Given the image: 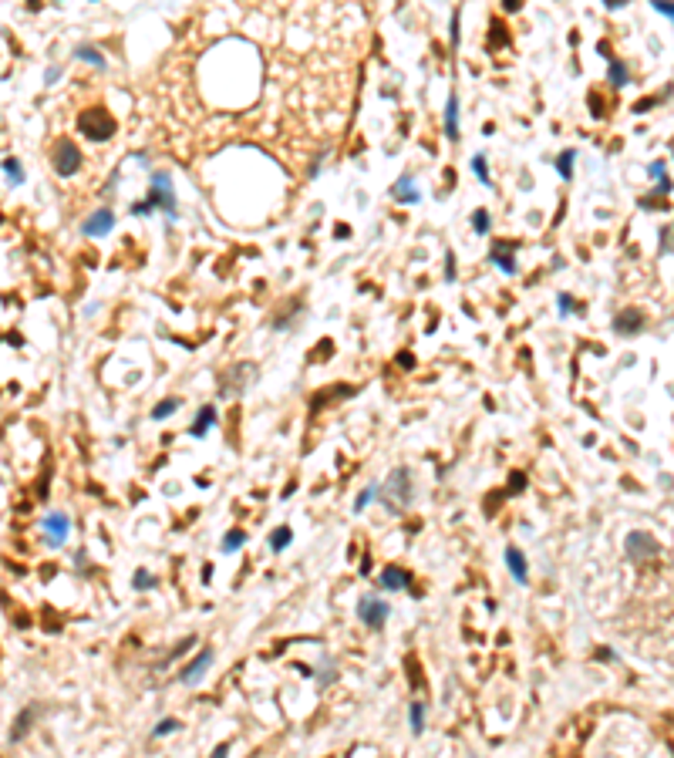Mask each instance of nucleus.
<instances>
[{"label":"nucleus","mask_w":674,"mask_h":758,"mask_svg":"<svg viewBox=\"0 0 674 758\" xmlns=\"http://www.w3.org/2000/svg\"><path fill=\"white\" fill-rule=\"evenodd\" d=\"M212 657H216L212 651H199V654H196V657H192V660L182 667V674H179L182 684H189V687H192V684H199V681H203V674L209 671V664H212Z\"/></svg>","instance_id":"nucleus-12"},{"label":"nucleus","mask_w":674,"mask_h":758,"mask_svg":"<svg viewBox=\"0 0 674 758\" xmlns=\"http://www.w3.org/2000/svg\"><path fill=\"white\" fill-rule=\"evenodd\" d=\"M459 21H462V10L455 7V10H452V24H448V41H452V48H459V41H462V30H459Z\"/></svg>","instance_id":"nucleus-31"},{"label":"nucleus","mask_w":674,"mask_h":758,"mask_svg":"<svg viewBox=\"0 0 674 758\" xmlns=\"http://www.w3.org/2000/svg\"><path fill=\"white\" fill-rule=\"evenodd\" d=\"M51 165H54V172L57 176H75L81 169V149L71 142V138H57V145H54V152H51Z\"/></svg>","instance_id":"nucleus-5"},{"label":"nucleus","mask_w":674,"mask_h":758,"mask_svg":"<svg viewBox=\"0 0 674 758\" xmlns=\"http://www.w3.org/2000/svg\"><path fill=\"white\" fill-rule=\"evenodd\" d=\"M657 553H661V543H657L650 533H644V529H637V533H630V536H627V556H630L634 563L654 560Z\"/></svg>","instance_id":"nucleus-7"},{"label":"nucleus","mask_w":674,"mask_h":758,"mask_svg":"<svg viewBox=\"0 0 674 758\" xmlns=\"http://www.w3.org/2000/svg\"><path fill=\"white\" fill-rule=\"evenodd\" d=\"M445 280H455V253H445Z\"/></svg>","instance_id":"nucleus-38"},{"label":"nucleus","mask_w":674,"mask_h":758,"mask_svg":"<svg viewBox=\"0 0 674 758\" xmlns=\"http://www.w3.org/2000/svg\"><path fill=\"white\" fill-rule=\"evenodd\" d=\"M378 496H381V486H367L364 492H358V499H354V506H351V509H354V512H364V509H367V506H371Z\"/></svg>","instance_id":"nucleus-30"},{"label":"nucleus","mask_w":674,"mask_h":758,"mask_svg":"<svg viewBox=\"0 0 674 758\" xmlns=\"http://www.w3.org/2000/svg\"><path fill=\"white\" fill-rule=\"evenodd\" d=\"M290 539H293V529H290V526H277V529L270 533V549L280 553V549L290 546Z\"/></svg>","instance_id":"nucleus-24"},{"label":"nucleus","mask_w":674,"mask_h":758,"mask_svg":"<svg viewBox=\"0 0 674 758\" xmlns=\"http://www.w3.org/2000/svg\"><path fill=\"white\" fill-rule=\"evenodd\" d=\"M502 7H506V14H519V10H522V3H519V0H506Z\"/></svg>","instance_id":"nucleus-39"},{"label":"nucleus","mask_w":674,"mask_h":758,"mask_svg":"<svg viewBox=\"0 0 674 758\" xmlns=\"http://www.w3.org/2000/svg\"><path fill=\"white\" fill-rule=\"evenodd\" d=\"M502 556H506L509 576H513L516 583H526V580H529V570H526V556H522V553H519L516 546H506V553H502Z\"/></svg>","instance_id":"nucleus-17"},{"label":"nucleus","mask_w":674,"mask_h":758,"mask_svg":"<svg viewBox=\"0 0 674 758\" xmlns=\"http://www.w3.org/2000/svg\"><path fill=\"white\" fill-rule=\"evenodd\" d=\"M408 725H412L415 734L425 732V705H421V701H412V708H408Z\"/></svg>","instance_id":"nucleus-29"},{"label":"nucleus","mask_w":674,"mask_h":758,"mask_svg":"<svg viewBox=\"0 0 674 758\" xmlns=\"http://www.w3.org/2000/svg\"><path fill=\"white\" fill-rule=\"evenodd\" d=\"M78 131L91 142H108L115 135V118L104 108H88L78 115Z\"/></svg>","instance_id":"nucleus-4"},{"label":"nucleus","mask_w":674,"mask_h":758,"mask_svg":"<svg viewBox=\"0 0 674 758\" xmlns=\"http://www.w3.org/2000/svg\"><path fill=\"white\" fill-rule=\"evenodd\" d=\"M61 75H64V71H61V64H51V68L44 71V84H57V81H61Z\"/></svg>","instance_id":"nucleus-36"},{"label":"nucleus","mask_w":674,"mask_h":758,"mask_svg":"<svg viewBox=\"0 0 674 758\" xmlns=\"http://www.w3.org/2000/svg\"><path fill=\"white\" fill-rule=\"evenodd\" d=\"M391 199H394L398 206H415V203H421V189H418L412 172H405L398 183L391 185Z\"/></svg>","instance_id":"nucleus-11"},{"label":"nucleus","mask_w":674,"mask_h":758,"mask_svg":"<svg viewBox=\"0 0 674 758\" xmlns=\"http://www.w3.org/2000/svg\"><path fill=\"white\" fill-rule=\"evenodd\" d=\"M459 135H462V129H459V95L452 91L448 102H445V138L459 142Z\"/></svg>","instance_id":"nucleus-13"},{"label":"nucleus","mask_w":674,"mask_h":758,"mask_svg":"<svg viewBox=\"0 0 674 758\" xmlns=\"http://www.w3.org/2000/svg\"><path fill=\"white\" fill-rule=\"evenodd\" d=\"M522 486H526V475H522V472H513V475H509V492H522Z\"/></svg>","instance_id":"nucleus-37"},{"label":"nucleus","mask_w":674,"mask_h":758,"mask_svg":"<svg viewBox=\"0 0 674 758\" xmlns=\"http://www.w3.org/2000/svg\"><path fill=\"white\" fill-rule=\"evenodd\" d=\"M37 718V708H24L21 714H17V721H14V728H10V741H17V738H24L27 728H30V721Z\"/></svg>","instance_id":"nucleus-21"},{"label":"nucleus","mask_w":674,"mask_h":758,"mask_svg":"<svg viewBox=\"0 0 674 758\" xmlns=\"http://www.w3.org/2000/svg\"><path fill=\"white\" fill-rule=\"evenodd\" d=\"M516 243H509V239H502V243H495L493 250H489V263L493 266H499L506 277H513V273H519V263H516Z\"/></svg>","instance_id":"nucleus-9"},{"label":"nucleus","mask_w":674,"mask_h":758,"mask_svg":"<svg viewBox=\"0 0 674 758\" xmlns=\"http://www.w3.org/2000/svg\"><path fill=\"white\" fill-rule=\"evenodd\" d=\"M212 428H216V408L206 405V408L196 412V421L189 425V435H192V438H203V435H209Z\"/></svg>","instance_id":"nucleus-15"},{"label":"nucleus","mask_w":674,"mask_h":758,"mask_svg":"<svg viewBox=\"0 0 674 758\" xmlns=\"http://www.w3.org/2000/svg\"><path fill=\"white\" fill-rule=\"evenodd\" d=\"M388 613H391V607L381 600V597H361V600H358V620H361V624H367L371 630L385 627Z\"/></svg>","instance_id":"nucleus-6"},{"label":"nucleus","mask_w":674,"mask_h":758,"mask_svg":"<svg viewBox=\"0 0 674 758\" xmlns=\"http://www.w3.org/2000/svg\"><path fill=\"white\" fill-rule=\"evenodd\" d=\"M259 378V367L253 361H239L230 371H223L219 378V398H239L253 388V381Z\"/></svg>","instance_id":"nucleus-3"},{"label":"nucleus","mask_w":674,"mask_h":758,"mask_svg":"<svg viewBox=\"0 0 674 758\" xmlns=\"http://www.w3.org/2000/svg\"><path fill=\"white\" fill-rule=\"evenodd\" d=\"M381 502L388 512H405L412 502H415V479H412V469L408 465H398V469L388 472L385 486H381Z\"/></svg>","instance_id":"nucleus-2"},{"label":"nucleus","mask_w":674,"mask_h":758,"mask_svg":"<svg viewBox=\"0 0 674 758\" xmlns=\"http://www.w3.org/2000/svg\"><path fill=\"white\" fill-rule=\"evenodd\" d=\"M156 210H162L169 216V223L179 219V203H176V185L169 172H152V183H149V196L142 203H131V216H152Z\"/></svg>","instance_id":"nucleus-1"},{"label":"nucleus","mask_w":674,"mask_h":758,"mask_svg":"<svg viewBox=\"0 0 674 758\" xmlns=\"http://www.w3.org/2000/svg\"><path fill=\"white\" fill-rule=\"evenodd\" d=\"M176 728H179V721H176V718H162L156 728H152V734H156V738H165V734L176 732Z\"/></svg>","instance_id":"nucleus-33"},{"label":"nucleus","mask_w":674,"mask_h":758,"mask_svg":"<svg viewBox=\"0 0 674 758\" xmlns=\"http://www.w3.org/2000/svg\"><path fill=\"white\" fill-rule=\"evenodd\" d=\"M75 57H78V61H84V64H95L98 71H104V68H108V61H104L102 48H95V44H78V48H75Z\"/></svg>","instance_id":"nucleus-20"},{"label":"nucleus","mask_w":674,"mask_h":758,"mask_svg":"<svg viewBox=\"0 0 674 758\" xmlns=\"http://www.w3.org/2000/svg\"><path fill=\"white\" fill-rule=\"evenodd\" d=\"M378 583H381L385 590H391V593H398V590H408V586H412V573L401 570V566H388Z\"/></svg>","instance_id":"nucleus-14"},{"label":"nucleus","mask_w":674,"mask_h":758,"mask_svg":"<svg viewBox=\"0 0 674 758\" xmlns=\"http://www.w3.org/2000/svg\"><path fill=\"white\" fill-rule=\"evenodd\" d=\"M650 7H654V10L661 14V17H668V21H674V3H671V0H654Z\"/></svg>","instance_id":"nucleus-35"},{"label":"nucleus","mask_w":674,"mask_h":758,"mask_svg":"<svg viewBox=\"0 0 674 758\" xmlns=\"http://www.w3.org/2000/svg\"><path fill=\"white\" fill-rule=\"evenodd\" d=\"M131 586H135V590H152V586H156V576L145 573V570H135V576H131Z\"/></svg>","instance_id":"nucleus-32"},{"label":"nucleus","mask_w":674,"mask_h":758,"mask_svg":"<svg viewBox=\"0 0 674 758\" xmlns=\"http://www.w3.org/2000/svg\"><path fill=\"white\" fill-rule=\"evenodd\" d=\"M226 752H230V745L223 741V745H216V752H212V758H226Z\"/></svg>","instance_id":"nucleus-42"},{"label":"nucleus","mask_w":674,"mask_h":758,"mask_svg":"<svg viewBox=\"0 0 674 758\" xmlns=\"http://www.w3.org/2000/svg\"><path fill=\"white\" fill-rule=\"evenodd\" d=\"M600 660H617V654L610 651V647H600V654H596Z\"/></svg>","instance_id":"nucleus-40"},{"label":"nucleus","mask_w":674,"mask_h":758,"mask_svg":"<svg viewBox=\"0 0 674 758\" xmlns=\"http://www.w3.org/2000/svg\"><path fill=\"white\" fill-rule=\"evenodd\" d=\"M556 311H560V317H573V314H583V307L573 300L570 293H556Z\"/></svg>","instance_id":"nucleus-27"},{"label":"nucleus","mask_w":674,"mask_h":758,"mask_svg":"<svg viewBox=\"0 0 674 758\" xmlns=\"http://www.w3.org/2000/svg\"><path fill=\"white\" fill-rule=\"evenodd\" d=\"M573 162H576V149H563L560 156H556V172H560V179H573Z\"/></svg>","instance_id":"nucleus-23"},{"label":"nucleus","mask_w":674,"mask_h":758,"mask_svg":"<svg viewBox=\"0 0 674 758\" xmlns=\"http://www.w3.org/2000/svg\"><path fill=\"white\" fill-rule=\"evenodd\" d=\"M41 529H44V536H48L51 546H61V543L68 539V533H71V519H68L64 512H48V516L41 519Z\"/></svg>","instance_id":"nucleus-10"},{"label":"nucleus","mask_w":674,"mask_h":758,"mask_svg":"<svg viewBox=\"0 0 674 758\" xmlns=\"http://www.w3.org/2000/svg\"><path fill=\"white\" fill-rule=\"evenodd\" d=\"M648 176H650V179H657V183H661V179H668V162H661V158H657V162H650Z\"/></svg>","instance_id":"nucleus-34"},{"label":"nucleus","mask_w":674,"mask_h":758,"mask_svg":"<svg viewBox=\"0 0 674 758\" xmlns=\"http://www.w3.org/2000/svg\"><path fill=\"white\" fill-rule=\"evenodd\" d=\"M603 7H607V10H621V7H623V0H607Z\"/></svg>","instance_id":"nucleus-43"},{"label":"nucleus","mask_w":674,"mask_h":758,"mask_svg":"<svg viewBox=\"0 0 674 758\" xmlns=\"http://www.w3.org/2000/svg\"><path fill=\"white\" fill-rule=\"evenodd\" d=\"M243 543H246V533L243 529H230L223 536V543H219V553H236V549H243Z\"/></svg>","instance_id":"nucleus-25"},{"label":"nucleus","mask_w":674,"mask_h":758,"mask_svg":"<svg viewBox=\"0 0 674 758\" xmlns=\"http://www.w3.org/2000/svg\"><path fill=\"white\" fill-rule=\"evenodd\" d=\"M472 176H475L482 185H493V176H489V158H486V152H475V156H472Z\"/></svg>","instance_id":"nucleus-22"},{"label":"nucleus","mask_w":674,"mask_h":758,"mask_svg":"<svg viewBox=\"0 0 674 758\" xmlns=\"http://www.w3.org/2000/svg\"><path fill=\"white\" fill-rule=\"evenodd\" d=\"M111 230H115V212L108 210H95L84 223H81V233L88 236V239H104V236H111Z\"/></svg>","instance_id":"nucleus-8"},{"label":"nucleus","mask_w":674,"mask_h":758,"mask_svg":"<svg viewBox=\"0 0 674 758\" xmlns=\"http://www.w3.org/2000/svg\"><path fill=\"white\" fill-rule=\"evenodd\" d=\"M179 408H182L179 398H165V401H158L156 408H152V418H156V421H165L169 415H172V412H179Z\"/></svg>","instance_id":"nucleus-28"},{"label":"nucleus","mask_w":674,"mask_h":758,"mask_svg":"<svg viewBox=\"0 0 674 758\" xmlns=\"http://www.w3.org/2000/svg\"><path fill=\"white\" fill-rule=\"evenodd\" d=\"M607 84H610V88L630 84V68L623 64L621 57H610V61H607Z\"/></svg>","instance_id":"nucleus-18"},{"label":"nucleus","mask_w":674,"mask_h":758,"mask_svg":"<svg viewBox=\"0 0 674 758\" xmlns=\"http://www.w3.org/2000/svg\"><path fill=\"white\" fill-rule=\"evenodd\" d=\"M641 324H644V317H641V311H634V307H627V311H621V314L614 317V331H617V334H637Z\"/></svg>","instance_id":"nucleus-16"},{"label":"nucleus","mask_w":674,"mask_h":758,"mask_svg":"<svg viewBox=\"0 0 674 758\" xmlns=\"http://www.w3.org/2000/svg\"><path fill=\"white\" fill-rule=\"evenodd\" d=\"M3 179H7V185H10V189H17V185H24V183H27L21 158H14V156L3 158Z\"/></svg>","instance_id":"nucleus-19"},{"label":"nucleus","mask_w":674,"mask_h":758,"mask_svg":"<svg viewBox=\"0 0 674 758\" xmlns=\"http://www.w3.org/2000/svg\"><path fill=\"white\" fill-rule=\"evenodd\" d=\"M489 230H493L489 210H475V212H472V233H475V236H489Z\"/></svg>","instance_id":"nucleus-26"},{"label":"nucleus","mask_w":674,"mask_h":758,"mask_svg":"<svg viewBox=\"0 0 674 758\" xmlns=\"http://www.w3.org/2000/svg\"><path fill=\"white\" fill-rule=\"evenodd\" d=\"M398 364H401V367H412V364H415V361H412V354H408V351H401V358H398Z\"/></svg>","instance_id":"nucleus-41"}]
</instances>
